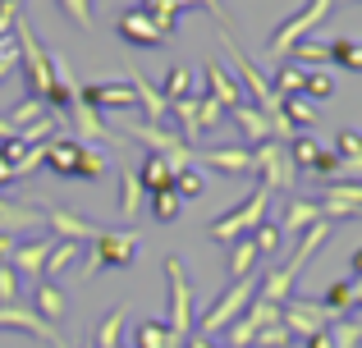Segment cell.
<instances>
[{"instance_id": "obj_37", "label": "cell", "mask_w": 362, "mask_h": 348, "mask_svg": "<svg viewBox=\"0 0 362 348\" xmlns=\"http://www.w3.org/2000/svg\"><path fill=\"white\" fill-rule=\"evenodd\" d=\"M129 321V307H110L106 321L97 325V348H119V325Z\"/></svg>"}, {"instance_id": "obj_48", "label": "cell", "mask_w": 362, "mask_h": 348, "mask_svg": "<svg viewBox=\"0 0 362 348\" xmlns=\"http://www.w3.org/2000/svg\"><path fill=\"white\" fill-rule=\"evenodd\" d=\"M9 303H18V275H14V266H0V307H9Z\"/></svg>"}, {"instance_id": "obj_7", "label": "cell", "mask_w": 362, "mask_h": 348, "mask_svg": "<svg viewBox=\"0 0 362 348\" xmlns=\"http://www.w3.org/2000/svg\"><path fill=\"white\" fill-rule=\"evenodd\" d=\"M252 174H257V184H266L271 193H275V188L289 193V188L298 184V165L289 161V143H280V138L257 143L252 147Z\"/></svg>"}, {"instance_id": "obj_19", "label": "cell", "mask_w": 362, "mask_h": 348, "mask_svg": "<svg viewBox=\"0 0 362 348\" xmlns=\"http://www.w3.org/2000/svg\"><path fill=\"white\" fill-rule=\"evenodd\" d=\"M115 28H119V37H124L129 46H165V42H160V32H156V23H151V14H142L138 5L124 9Z\"/></svg>"}, {"instance_id": "obj_18", "label": "cell", "mask_w": 362, "mask_h": 348, "mask_svg": "<svg viewBox=\"0 0 362 348\" xmlns=\"http://www.w3.org/2000/svg\"><path fill=\"white\" fill-rule=\"evenodd\" d=\"M330 229H335L330 220H317V224H312L308 234H298V252H293V257H289V261L280 266L284 275H289V280H298V275H303V266H308V261L317 257V248H321V243L330 239Z\"/></svg>"}, {"instance_id": "obj_25", "label": "cell", "mask_w": 362, "mask_h": 348, "mask_svg": "<svg viewBox=\"0 0 362 348\" xmlns=\"http://www.w3.org/2000/svg\"><path fill=\"white\" fill-rule=\"evenodd\" d=\"M284 60L303 64V69H308V64H321V69H326V64H330V42H326V37H303Z\"/></svg>"}, {"instance_id": "obj_34", "label": "cell", "mask_w": 362, "mask_h": 348, "mask_svg": "<svg viewBox=\"0 0 362 348\" xmlns=\"http://www.w3.org/2000/svg\"><path fill=\"white\" fill-rule=\"evenodd\" d=\"M247 239H252V248L262 252V257H275V252H280V243H284V229L275 220H262L252 234H247Z\"/></svg>"}, {"instance_id": "obj_32", "label": "cell", "mask_w": 362, "mask_h": 348, "mask_svg": "<svg viewBox=\"0 0 362 348\" xmlns=\"http://www.w3.org/2000/svg\"><path fill=\"white\" fill-rule=\"evenodd\" d=\"M330 64H339L349 73H362V42H349V37L330 42Z\"/></svg>"}, {"instance_id": "obj_29", "label": "cell", "mask_w": 362, "mask_h": 348, "mask_svg": "<svg viewBox=\"0 0 362 348\" xmlns=\"http://www.w3.org/2000/svg\"><path fill=\"white\" fill-rule=\"evenodd\" d=\"M33 224H37V211H33V206L5 202V197H0V234H9V229H33Z\"/></svg>"}, {"instance_id": "obj_20", "label": "cell", "mask_w": 362, "mask_h": 348, "mask_svg": "<svg viewBox=\"0 0 362 348\" xmlns=\"http://www.w3.org/2000/svg\"><path fill=\"white\" fill-rule=\"evenodd\" d=\"M129 73V83H133V97H138V106L147 110V124H165L170 119V101L160 97V88H151L147 78H142L138 69H124Z\"/></svg>"}, {"instance_id": "obj_4", "label": "cell", "mask_w": 362, "mask_h": 348, "mask_svg": "<svg viewBox=\"0 0 362 348\" xmlns=\"http://www.w3.org/2000/svg\"><path fill=\"white\" fill-rule=\"evenodd\" d=\"M138 248H142V239L133 229H97V239H92V248L83 252V280L88 275H97L101 266H133L138 261Z\"/></svg>"}, {"instance_id": "obj_12", "label": "cell", "mask_w": 362, "mask_h": 348, "mask_svg": "<svg viewBox=\"0 0 362 348\" xmlns=\"http://www.w3.org/2000/svg\"><path fill=\"white\" fill-rule=\"evenodd\" d=\"M202 73H206V97H216L225 110H234V106H243V101H247L243 88L234 83V69L225 60H216V55H211V60L202 64Z\"/></svg>"}, {"instance_id": "obj_16", "label": "cell", "mask_w": 362, "mask_h": 348, "mask_svg": "<svg viewBox=\"0 0 362 348\" xmlns=\"http://www.w3.org/2000/svg\"><path fill=\"white\" fill-rule=\"evenodd\" d=\"M55 239H28V243H14V257H9V266H14L18 280H33L46 270V257H51Z\"/></svg>"}, {"instance_id": "obj_6", "label": "cell", "mask_w": 362, "mask_h": 348, "mask_svg": "<svg viewBox=\"0 0 362 348\" xmlns=\"http://www.w3.org/2000/svg\"><path fill=\"white\" fill-rule=\"evenodd\" d=\"M330 9H335V0H308L298 14H289V18H284V23L271 32V46H266V51H271V60H284V55H289L293 46L303 42V37H317L321 18H326Z\"/></svg>"}, {"instance_id": "obj_47", "label": "cell", "mask_w": 362, "mask_h": 348, "mask_svg": "<svg viewBox=\"0 0 362 348\" xmlns=\"http://www.w3.org/2000/svg\"><path fill=\"white\" fill-rule=\"evenodd\" d=\"M335 152H339V161H358V156H362V133L344 128V133L335 138Z\"/></svg>"}, {"instance_id": "obj_9", "label": "cell", "mask_w": 362, "mask_h": 348, "mask_svg": "<svg viewBox=\"0 0 362 348\" xmlns=\"http://www.w3.org/2000/svg\"><path fill=\"white\" fill-rule=\"evenodd\" d=\"M317 206H321V215H326L330 224H335V220H354V215H362V184H349V179H326Z\"/></svg>"}, {"instance_id": "obj_28", "label": "cell", "mask_w": 362, "mask_h": 348, "mask_svg": "<svg viewBox=\"0 0 362 348\" xmlns=\"http://www.w3.org/2000/svg\"><path fill=\"white\" fill-rule=\"evenodd\" d=\"M257 261H262V252L252 248V239H234V243H230V280L252 275Z\"/></svg>"}, {"instance_id": "obj_52", "label": "cell", "mask_w": 362, "mask_h": 348, "mask_svg": "<svg viewBox=\"0 0 362 348\" xmlns=\"http://www.w3.org/2000/svg\"><path fill=\"white\" fill-rule=\"evenodd\" d=\"M184 348H211V340H206V335H197V330H193V335H188V340H184Z\"/></svg>"}, {"instance_id": "obj_54", "label": "cell", "mask_w": 362, "mask_h": 348, "mask_svg": "<svg viewBox=\"0 0 362 348\" xmlns=\"http://www.w3.org/2000/svg\"><path fill=\"white\" fill-rule=\"evenodd\" d=\"M354 307H362V280H354Z\"/></svg>"}, {"instance_id": "obj_53", "label": "cell", "mask_w": 362, "mask_h": 348, "mask_svg": "<svg viewBox=\"0 0 362 348\" xmlns=\"http://www.w3.org/2000/svg\"><path fill=\"white\" fill-rule=\"evenodd\" d=\"M354 280H362V248L354 252Z\"/></svg>"}, {"instance_id": "obj_41", "label": "cell", "mask_w": 362, "mask_h": 348, "mask_svg": "<svg viewBox=\"0 0 362 348\" xmlns=\"http://www.w3.org/2000/svg\"><path fill=\"white\" fill-rule=\"evenodd\" d=\"M284 119H289V128H312L317 124V110H312L303 97H289L284 101Z\"/></svg>"}, {"instance_id": "obj_5", "label": "cell", "mask_w": 362, "mask_h": 348, "mask_svg": "<svg viewBox=\"0 0 362 348\" xmlns=\"http://www.w3.org/2000/svg\"><path fill=\"white\" fill-rule=\"evenodd\" d=\"M119 128L133 138V143L151 147V156H165V161H170V170H175V174L193 165V147H188L179 133H170L165 124H147V119H124Z\"/></svg>"}, {"instance_id": "obj_38", "label": "cell", "mask_w": 362, "mask_h": 348, "mask_svg": "<svg viewBox=\"0 0 362 348\" xmlns=\"http://www.w3.org/2000/svg\"><path fill=\"white\" fill-rule=\"evenodd\" d=\"M317 156H321V143H317V138H308V133L289 138V161L298 165V170H312V165H317Z\"/></svg>"}, {"instance_id": "obj_31", "label": "cell", "mask_w": 362, "mask_h": 348, "mask_svg": "<svg viewBox=\"0 0 362 348\" xmlns=\"http://www.w3.org/2000/svg\"><path fill=\"white\" fill-rule=\"evenodd\" d=\"M188 92H193V73H188L184 64H170V69H165V83H160V97L175 106V101L188 97Z\"/></svg>"}, {"instance_id": "obj_26", "label": "cell", "mask_w": 362, "mask_h": 348, "mask_svg": "<svg viewBox=\"0 0 362 348\" xmlns=\"http://www.w3.org/2000/svg\"><path fill=\"white\" fill-rule=\"evenodd\" d=\"M303 83H308V69L303 64H293V60H280V69H275V97L280 101H289V97H298L303 92Z\"/></svg>"}, {"instance_id": "obj_55", "label": "cell", "mask_w": 362, "mask_h": 348, "mask_svg": "<svg viewBox=\"0 0 362 348\" xmlns=\"http://www.w3.org/2000/svg\"><path fill=\"white\" fill-rule=\"evenodd\" d=\"M14 5H18V0H14Z\"/></svg>"}, {"instance_id": "obj_22", "label": "cell", "mask_w": 362, "mask_h": 348, "mask_svg": "<svg viewBox=\"0 0 362 348\" xmlns=\"http://www.w3.org/2000/svg\"><path fill=\"white\" fill-rule=\"evenodd\" d=\"M225 115H230L234 119V124H239L243 128V138H247V143H266V138H271V119H266L262 115V110H257L252 106V101H243V106H234V110H225Z\"/></svg>"}, {"instance_id": "obj_17", "label": "cell", "mask_w": 362, "mask_h": 348, "mask_svg": "<svg viewBox=\"0 0 362 348\" xmlns=\"http://www.w3.org/2000/svg\"><path fill=\"white\" fill-rule=\"evenodd\" d=\"M33 312L42 316L46 325L69 321V294H64L55 280H46V284H37V289H33Z\"/></svg>"}, {"instance_id": "obj_46", "label": "cell", "mask_w": 362, "mask_h": 348, "mask_svg": "<svg viewBox=\"0 0 362 348\" xmlns=\"http://www.w3.org/2000/svg\"><path fill=\"white\" fill-rule=\"evenodd\" d=\"M106 174H110V161L97 152V147H88V152H83V174L78 179H106Z\"/></svg>"}, {"instance_id": "obj_51", "label": "cell", "mask_w": 362, "mask_h": 348, "mask_svg": "<svg viewBox=\"0 0 362 348\" xmlns=\"http://www.w3.org/2000/svg\"><path fill=\"white\" fill-rule=\"evenodd\" d=\"M9 184H18V179H14V170H9V161L0 156V188H9Z\"/></svg>"}, {"instance_id": "obj_11", "label": "cell", "mask_w": 362, "mask_h": 348, "mask_svg": "<svg viewBox=\"0 0 362 348\" xmlns=\"http://www.w3.org/2000/svg\"><path fill=\"white\" fill-rule=\"evenodd\" d=\"M83 106H92L101 115V110H133L138 106V97H133V83L119 78V83H88V88H78Z\"/></svg>"}, {"instance_id": "obj_50", "label": "cell", "mask_w": 362, "mask_h": 348, "mask_svg": "<svg viewBox=\"0 0 362 348\" xmlns=\"http://www.w3.org/2000/svg\"><path fill=\"white\" fill-rule=\"evenodd\" d=\"M9 257H14V239L0 234V266H9Z\"/></svg>"}, {"instance_id": "obj_39", "label": "cell", "mask_w": 362, "mask_h": 348, "mask_svg": "<svg viewBox=\"0 0 362 348\" xmlns=\"http://www.w3.org/2000/svg\"><path fill=\"white\" fill-rule=\"evenodd\" d=\"M55 5H60V14H69L74 28H83V32L97 28V18H92V0H55Z\"/></svg>"}, {"instance_id": "obj_24", "label": "cell", "mask_w": 362, "mask_h": 348, "mask_svg": "<svg viewBox=\"0 0 362 348\" xmlns=\"http://www.w3.org/2000/svg\"><path fill=\"white\" fill-rule=\"evenodd\" d=\"M129 348H179V344L170 340L165 321H133V330H129Z\"/></svg>"}, {"instance_id": "obj_23", "label": "cell", "mask_w": 362, "mask_h": 348, "mask_svg": "<svg viewBox=\"0 0 362 348\" xmlns=\"http://www.w3.org/2000/svg\"><path fill=\"white\" fill-rule=\"evenodd\" d=\"M138 184H142V193H165L170 184H175V170H170V161L165 156H142V165H138Z\"/></svg>"}, {"instance_id": "obj_14", "label": "cell", "mask_w": 362, "mask_h": 348, "mask_svg": "<svg viewBox=\"0 0 362 348\" xmlns=\"http://www.w3.org/2000/svg\"><path fill=\"white\" fill-rule=\"evenodd\" d=\"M193 161L211 165V170L221 174H252V147H202V152H193Z\"/></svg>"}, {"instance_id": "obj_2", "label": "cell", "mask_w": 362, "mask_h": 348, "mask_svg": "<svg viewBox=\"0 0 362 348\" xmlns=\"http://www.w3.org/2000/svg\"><path fill=\"white\" fill-rule=\"evenodd\" d=\"M257 289H262V280L243 275V280H230V289H225L221 298H216L211 307H206L202 316H197V335H206V340H216V335H225L234 321L247 312V303L257 298Z\"/></svg>"}, {"instance_id": "obj_21", "label": "cell", "mask_w": 362, "mask_h": 348, "mask_svg": "<svg viewBox=\"0 0 362 348\" xmlns=\"http://www.w3.org/2000/svg\"><path fill=\"white\" fill-rule=\"evenodd\" d=\"M317 220H326V215L312 197H284V220H280L284 234H308Z\"/></svg>"}, {"instance_id": "obj_3", "label": "cell", "mask_w": 362, "mask_h": 348, "mask_svg": "<svg viewBox=\"0 0 362 348\" xmlns=\"http://www.w3.org/2000/svg\"><path fill=\"white\" fill-rule=\"evenodd\" d=\"M266 211H271V188H266V184H257L252 193H247L243 202L234 206V211H225L221 220H211V229H206V234H211L216 243H234V239H247V234H252L257 224L266 220Z\"/></svg>"}, {"instance_id": "obj_35", "label": "cell", "mask_w": 362, "mask_h": 348, "mask_svg": "<svg viewBox=\"0 0 362 348\" xmlns=\"http://www.w3.org/2000/svg\"><path fill=\"white\" fill-rule=\"evenodd\" d=\"M179 211H184V197H179L175 188H165V193H151V220L170 224V220H179Z\"/></svg>"}, {"instance_id": "obj_30", "label": "cell", "mask_w": 362, "mask_h": 348, "mask_svg": "<svg viewBox=\"0 0 362 348\" xmlns=\"http://www.w3.org/2000/svg\"><path fill=\"white\" fill-rule=\"evenodd\" d=\"M170 119L179 124V138H184V143H193V138H202V128H197V101H193V97L175 101V106H170Z\"/></svg>"}, {"instance_id": "obj_45", "label": "cell", "mask_w": 362, "mask_h": 348, "mask_svg": "<svg viewBox=\"0 0 362 348\" xmlns=\"http://www.w3.org/2000/svg\"><path fill=\"white\" fill-rule=\"evenodd\" d=\"M252 348H293V335L275 321V325H266V330H257V344Z\"/></svg>"}, {"instance_id": "obj_1", "label": "cell", "mask_w": 362, "mask_h": 348, "mask_svg": "<svg viewBox=\"0 0 362 348\" xmlns=\"http://www.w3.org/2000/svg\"><path fill=\"white\" fill-rule=\"evenodd\" d=\"M165 284H170V316H165V330L170 340L184 348V340L197 330V312H193V284H188V270L179 261V252L165 257Z\"/></svg>"}, {"instance_id": "obj_13", "label": "cell", "mask_w": 362, "mask_h": 348, "mask_svg": "<svg viewBox=\"0 0 362 348\" xmlns=\"http://www.w3.org/2000/svg\"><path fill=\"white\" fill-rule=\"evenodd\" d=\"M42 211H46V224L55 229L60 243H92L97 239V224L83 220L78 211H64V206H42Z\"/></svg>"}, {"instance_id": "obj_33", "label": "cell", "mask_w": 362, "mask_h": 348, "mask_svg": "<svg viewBox=\"0 0 362 348\" xmlns=\"http://www.w3.org/2000/svg\"><path fill=\"white\" fill-rule=\"evenodd\" d=\"M78 257H83V243H60V239H55L51 257H46V275H51V280H55V275H64V270H69Z\"/></svg>"}, {"instance_id": "obj_10", "label": "cell", "mask_w": 362, "mask_h": 348, "mask_svg": "<svg viewBox=\"0 0 362 348\" xmlns=\"http://www.w3.org/2000/svg\"><path fill=\"white\" fill-rule=\"evenodd\" d=\"M0 330H18V335H37V340H46L51 348H69L60 340V330L55 325H46L42 316L33 312V307H18V303H9V307H0Z\"/></svg>"}, {"instance_id": "obj_8", "label": "cell", "mask_w": 362, "mask_h": 348, "mask_svg": "<svg viewBox=\"0 0 362 348\" xmlns=\"http://www.w3.org/2000/svg\"><path fill=\"white\" fill-rule=\"evenodd\" d=\"M280 325L293 340H312V335L330 330V312L321 307V298H289L280 303Z\"/></svg>"}, {"instance_id": "obj_49", "label": "cell", "mask_w": 362, "mask_h": 348, "mask_svg": "<svg viewBox=\"0 0 362 348\" xmlns=\"http://www.w3.org/2000/svg\"><path fill=\"white\" fill-rule=\"evenodd\" d=\"M9 69H18V51H5V55H0V83H5Z\"/></svg>"}, {"instance_id": "obj_15", "label": "cell", "mask_w": 362, "mask_h": 348, "mask_svg": "<svg viewBox=\"0 0 362 348\" xmlns=\"http://www.w3.org/2000/svg\"><path fill=\"white\" fill-rule=\"evenodd\" d=\"M83 152H88V147L74 143V138H51V143H46V165L60 179H78L83 174Z\"/></svg>"}, {"instance_id": "obj_36", "label": "cell", "mask_w": 362, "mask_h": 348, "mask_svg": "<svg viewBox=\"0 0 362 348\" xmlns=\"http://www.w3.org/2000/svg\"><path fill=\"white\" fill-rule=\"evenodd\" d=\"M321 307H326L330 316H339V312H349L354 307V280H335V284L321 294Z\"/></svg>"}, {"instance_id": "obj_44", "label": "cell", "mask_w": 362, "mask_h": 348, "mask_svg": "<svg viewBox=\"0 0 362 348\" xmlns=\"http://www.w3.org/2000/svg\"><path fill=\"white\" fill-rule=\"evenodd\" d=\"M303 92H308L312 101H326L330 92H335V78H330L326 69H308V83H303Z\"/></svg>"}, {"instance_id": "obj_27", "label": "cell", "mask_w": 362, "mask_h": 348, "mask_svg": "<svg viewBox=\"0 0 362 348\" xmlns=\"http://www.w3.org/2000/svg\"><path fill=\"white\" fill-rule=\"evenodd\" d=\"M142 211V184H138V170H119V215L133 220Z\"/></svg>"}, {"instance_id": "obj_43", "label": "cell", "mask_w": 362, "mask_h": 348, "mask_svg": "<svg viewBox=\"0 0 362 348\" xmlns=\"http://www.w3.org/2000/svg\"><path fill=\"white\" fill-rule=\"evenodd\" d=\"M221 119H225V106L216 97H202V101H197V128H202V133H211Z\"/></svg>"}, {"instance_id": "obj_40", "label": "cell", "mask_w": 362, "mask_h": 348, "mask_svg": "<svg viewBox=\"0 0 362 348\" xmlns=\"http://www.w3.org/2000/svg\"><path fill=\"white\" fill-rule=\"evenodd\" d=\"M330 348H362V325L358 321H330Z\"/></svg>"}, {"instance_id": "obj_42", "label": "cell", "mask_w": 362, "mask_h": 348, "mask_svg": "<svg viewBox=\"0 0 362 348\" xmlns=\"http://www.w3.org/2000/svg\"><path fill=\"white\" fill-rule=\"evenodd\" d=\"M170 188H175V193H179V197H184V202H188V197H202V188H206V179H202V174H197V170H193V165H188V170H179V174H175V184H170Z\"/></svg>"}]
</instances>
